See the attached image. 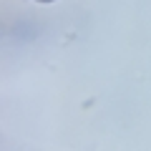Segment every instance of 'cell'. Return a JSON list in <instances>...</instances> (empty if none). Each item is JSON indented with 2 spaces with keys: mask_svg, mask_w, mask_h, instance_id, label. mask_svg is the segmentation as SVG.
<instances>
[{
  "mask_svg": "<svg viewBox=\"0 0 151 151\" xmlns=\"http://www.w3.org/2000/svg\"><path fill=\"white\" fill-rule=\"evenodd\" d=\"M38 3H53V0H38Z\"/></svg>",
  "mask_w": 151,
  "mask_h": 151,
  "instance_id": "cell-1",
  "label": "cell"
}]
</instances>
